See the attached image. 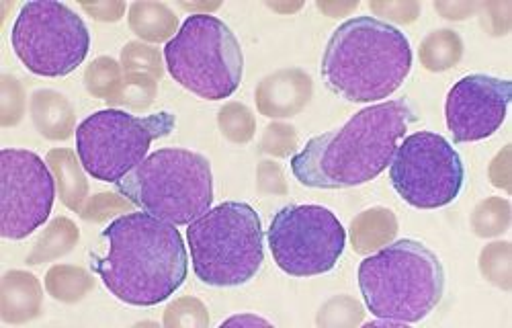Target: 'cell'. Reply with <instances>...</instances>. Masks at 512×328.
Listing matches in <instances>:
<instances>
[{
    "label": "cell",
    "mask_w": 512,
    "mask_h": 328,
    "mask_svg": "<svg viewBox=\"0 0 512 328\" xmlns=\"http://www.w3.org/2000/svg\"><path fill=\"white\" fill-rule=\"evenodd\" d=\"M103 240L107 253L93 255L91 269L125 304H162L187 279V249L175 224L148 212L125 214L103 230Z\"/></svg>",
    "instance_id": "obj_1"
},
{
    "label": "cell",
    "mask_w": 512,
    "mask_h": 328,
    "mask_svg": "<svg viewBox=\"0 0 512 328\" xmlns=\"http://www.w3.org/2000/svg\"><path fill=\"white\" fill-rule=\"evenodd\" d=\"M412 121L416 113L406 99L365 107L343 128L312 138L293 156L291 173L312 189H347L369 183L390 167Z\"/></svg>",
    "instance_id": "obj_2"
},
{
    "label": "cell",
    "mask_w": 512,
    "mask_h": 328,
    "mask_svg": "<svg viewBox=\"0 0 512 328\" xmlns=\"http://www.w3.org/2000/svg\"><path fill=\"white\" fill-rule=\"evenodd\" d=\"M410 68L408 37L375 17H353L338 25L322 56L326 89L351 103L388 99L402 87Z\"/></svg>",
    "instance_id": "obj_3"
},
{
    "label": "cell",
    "mask_w": 512,
    "mask_h": 328,
    "mask_svg": "<svg viewBox=\"0 0 512 328\" xmlns=\"http://www.w3.org/2000/svg\"><path fill=\"white\" fill-rule=\"evenodd\" d=\"M357 275L367 310L390 324L420 322L445 294L443 263L429 246L410 238L367 257Z\"/></svg>",
    "instance_id": "obj_4"
},
{
    "label": "cell",
    "mask_w": 512,
    "mask_h": 328,
    "mask_svg": "<svg viewBox=\"0 0 512 328\" xmlns=\"http://www.w3.org/2000/svg\"><path fill=\"white\" fill-rule=\"evenodd\" d=\"M142 212L175 226H189L213 203V175L205 156L185 148H162L115 183Z\"/></svg>",
    "instance_id": "obj_5"
},
{
    "label": "cell",
    "mask_w": 512,
    "mask_h": 328,
    "mask_svg": "<svg viewBox=\"0 0 512 328\" xmlns=\"http://www.w3.org/2000/svg\"><path fill=\"white\" fill-rule=\"evenodd\" d=\"M197 279L213 287L248 283L265 261V234L259 214L242 201L207 210L187 228Z\"/></svg>",
    "instance_id": "obj_6"
},
{
    "label": "cell",
    "mask_w": 512,
    "mask_h": 328,
    "mask_svg": "<svg viewBox=\"0 0 512 328\" xmlns=\"http://www.w3.org/2000/svg\"><path fill=\"white\" fill-rule=\"evenodd\" d=\"M164 62L179 85L199 99H230L242 82L244 56L234 31L213 15H191L164 46Z\"/></svg>",
    "instance_id": "obj_7"
},
{
    "label": "cell",
    "mask_w": 512,
    "mask_h": 328,
    "mask_svg": "<svg viewBox=\"0 0 512 328\" xmlns=\"http://www.w3.org/2000/svg\"><path fill=\"white\" fill-rule=\"evenodd\" d=\"M175 123L170 111L144 117L119 109L97 111L76 130V154L82 169L97 181L115 185L148 156L154 140L175 130Z\"/></svg>",
    "instance_id": "obj_8"
},
{
    "label": "cell",
    "mask_w": 512,
    "mask_h": 328,
    "mask_svg": "<svg viewBox=\"0 0 512 328\" xmlns=\"http://www.w3.org/2000/svg\"><path fill=\"white\" fill-rule=\"evenodd\" d=\"M11 44L21 64L48 78H60L74 72L87 60L91 33L70 7L56 0L25 3L15 19Z\"/></svg>",
    "instance_id": "obj_9"
},
{
    "label": "cell",
    "mask_w": 512,
    "mask_h": 328,
    "mask_svg": "<svg viewBox=\"0 0 512 328\" xmlns=\"http://www.w3.org/2000/svg\"><path fill=\"white\" fill-rule=\"evenodd\" d=\"M267 242L283 273L316 277L332 271L343 257L347 230L322 205H287L275 214Z\"/></svg>",
    "instance_id": "obj_10"
},
{
    "label": "cell",
    "mask_w": 512,
    "mask_h": 328,
    "mask_svg": "<svg viewBox=\"0 0 512 328\" xmlns=\"http://www.w3.org/2000/svg\"><path fill=\"white\" fill-rule=\"evenodd\" d=\"M388 169L396 193L418 210L449 205L459 197L465 181L459 152L433 132H416L404 138Z\"/></svg>",
    "instance_id": "obj_11"
},
{
    "label": "cell",
    "mask_w": 512,
    "mask_h": 328,
    "mask_svg": "<svg viewBox=\"0 0 512 328\" xmlns=\"http://www.w3.org/2000/svg\"><path fill=\"white\" fill-rule=\"evenodd\" d=\"M56 201V179L35 152H0V236L23 240L44 226Z\"/></svg>",
    "instance_id": "obj_12"
},
{
    "label": "cell",
    "mask_w": 512,
    "mask_h": 328,
    "mask_svg": "<svg viewBox=\"0 0 512 328\" xmlns=\"http://www.w3.org/2000/svg\"><path fill=\"white\" fill-rule=\"evenodd\" d=\"M510 80L488 74H469L455 82L447 95V128L457 144L494 136L510 105Z\"/></svg>",
    "instance_id": "obj_13"
},
{
    "label": "cell",
    "mask_w": 512,
    "mask_h": 328,
    "mask_svg": "<svg viewBox=\"0 0 512 328\" xmlns=\"http://www.w3.org/2000/svg\"><path fill=\"white\" fill-rule=\"evenodd\" d=\"M236 322H256V324H269L267 320H263V318H244V316H238V318H230V320H226L224 322V326H228V324H236Z\"/></svg>",
    "instance_id": "obj_14"
}]
</instances>
